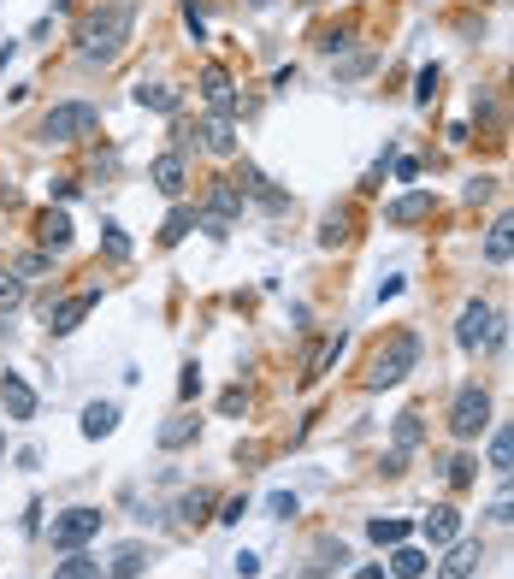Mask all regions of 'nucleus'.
I'll use <instances>...</instances> for the list:
<instances>
[{"instance_id":"27","label":"nucleus","mask_w":514,"mask_h":579,"mask_svg":"<svg viewBox=\"0 0 514 579\" xmlns=\"http://www.w3.org/2000/svg\"><path fill=\"white\" fill-rule=\"evenodd\" d=\"M12 308H24V278L6 266V272H0V314H12Z\"/></svg>"},{"instance_id":"28","label":"nucleus","mask_w":514,"mask_h":579,"mask_svg":"<svg viewBox=\"0 0 514 579\" xmlns=\"http://www.w3.org/2000/svg\"><path fill=\"white\" fill-rule=\"evenodd\" d=\"M479 562H485V550H479V544H455V556L444 562V574H473Z\"/></svg>"},{"instance_id":"37","label":"nucleus","mask_w":514,"mask_h":579,"mask_svg":"<svg viewBox=\"0 0 514 579\" xmlns=\"http://www.w3.org/2000/svg\"><path fill=\"white\" fill-rule=\"evenodd\" d=\"M195 390H201V367H195V361H184V379H178V396L190 402Z\"/></svg>"},{"instance_id":"14","label":"nucleus","mask_w":514,"mask_h":579,"mask_svg":"<svg viewBox=\"0 0 514 579\" xmlns=\"http://www.w3.org/2000/svg\"><path fill=\"white\" fill-rule=\"evenodd\" d=\"M432 207H438L432 190H414V195H396V201L385 207V219L390 225H420V219H432Z\"/></svg>"},{"instance_id":"18","label":"nucleus","mask_w":514,"mask_h":579,"mask_svg":"<svg viewBox=\"0 0 514 579\" xmlns=\"http://www.w3.org/2000/svg\"><path fill=\"white\" fill-rule=\"evenodd\" d=\"M390 550H396V556H390V568H396L402 579H414V574H426V568H432V556H426L420 544H408V538H402V544H390Z\"/></svg>"},{"instance_id":"3","label":"nucleus","mask_w":514,"mask_h":579,"mask_svg":"<svg viewBox=\"0 0 514 579\" xmlns=\"http://www.w3.org/2000/svg\"><path fill=\"white\" fill-rule=\"evenodd\" d=\"M95 125H101L95 101H60L42 119V142H83V136H95Z\"/></svg>"},{"instance_id":"39","label":"nucleus","mask_w":514,"mask_h":579,"mask_svg":"<svg viewBox=\"0 0 514 579\" xmlns=\"http://www.w3.org/2000/svg\"><path fill=\"white\" fill-rule=\"evenodd\" d=\"M243 515H249V497H231V503H225V515H219V520H225V526H237Z\"/></svg>"},{"instance_id":"12","label":"nucleus","mask_w":514,"mask_h":579,"mask_svg":"<svg viewBox=\"0 0 514 579\" xmlns=\"http://www.w3.org/2000/svg\"><path fill=\"white\" fill-rule=\"evenodd\" d=\"M0 414H6V420H18V426H24V420H36V390L24 385L18 373H0Z\"/></svg>"},{"instance_id":"6","label":"nucleus","mask_w":514,"mask_h":579,"mask_svg":"<svg viewBox=\"0 0 514 579\" xmlns=\"http://www.w3.org/2000/svg\"><path fill=\"white\" fill-rule=\"evenodd\" d=\"M509 331H503V320L485 308V302H467L461 308V325H455V343L467 349V355H479V349H491V343H503Z\"/></svg>"},{"instance_id":"11","label":"nucleus","mask_w":514,"mask_h":579,"mask_svg":"<svg viewBox=\"0 0 514 579\" xmlns=\"http://www.w3.org/2000/svg\"><path fill=\"white\" fill-rule=\"evenodd\" d=\"M195 136H201V148H207L213 160H237V125H231V113L201 119V125H195Z\"/></svg>"},{"instance_id":"24","label":"nucleus","mask_w":514,"mask_h":579,"mask_svg":"<svg viewBox=\"0 0 514 579\" xmlns=\"http://www.w3.org/2000/svg\"><path fill=\"white\" fill-rule=\"evenodd\" d=\"M12 272H18L24 284H30V278H42V272H54V249H30V255H18Z\"/></svg>"},{"instance_id":"41","label":"nucleus","mask_w":514,"mask_h":579,"mask_svg":"<svg viewBox=\"0 0 514 579\" xmlns=\"http://www.w3.org/2000/svg\"><path fill=\"white\" fill-rule=\"evenodd\" d=\"M249 6H272V0H249Z\"/></svg>"},{"instance_id":"43","label":"nucleus","mask_w":514,"mask_h":579,"mask_svg":"<svg viewBox=\"0 0 514 579\" xmlns=\"http://www.w3.org/2000/svg\"><path fill=\"white\" fill-rule=\"evenodd\" d=\"M485 6H497V0H485Z\"/></svg>"},{"instance_id":"36","label":"nucleus","mask_w":514,"mask_h":579,"mask_svg":"<svg viewBox=\"0 0 514 579\" xmlns=\"http://www.w3.org/2000/svg\"><path fill=\"white\" fill-rule=\"evenodd\" d=\"M142 568H148L142 550H119V562H113V574H142Z\"/></svg>"},{"instance_id":"33","label":"nucleus","mask_w":514,"mask_h":579,"mask_svg":"<svg viewBox=\"0 0 514 579\" xmlns=\"http://www.w3.org/2000/svg\"><path fill=\"white\" fill-rule=\"evenodd\" d=\"M101 249H107L113 260H130V237L119 231V225H101Z\"/></svg>"},{"instance_id":"9","label":"nucleus","mask_w":514,"mask_h":579,"mask_svg":"<svg viewBox=\"0 0 514 579\" xmlns=\"http://www.w3.org/2000/svg\"><path fill=\"white\" fill-rule=\"evenodd\" d=\"M148 178H154V190H160V195H172V201H178V195L190 190V160H184V148H166V154L154 160V172H148Z\"/></svg>"},{"instance_id":"32","label":"nucleus","mask_w":514,"mask_h":579,"mask_svg":"<svg viewBox=\"0 0 514 579\" xmlns=\"http://www.w3.org/2000/svg\"><path fill=\"white\" fill-rule=\"evenodd\" d=\"M343 237H349V219H343V213H325V225H320V249H337Z\"/></svg>"},{"instance_id":"2","label":"nucleus","mask_w":514,"mask_h":579,"mask_svg":"<svg viewBox=\"0 0 514 579\" xmlns=\"http://www.w3.org/2000/svg\"><path fill=\"white\" fill-rule=\"evenodd\" d=\"M414 361H420V337H414V331H396L385 349H373V361H367V379H361V385H367V390L402 385V379L414 373Z\"/></svg>"},{"instance_id":"7","label":"nucleus","mask_w":514,"mask_h":579,"mask_svg":"<svg viewBox=\"0 0 514 579\" xmlns=\"http://www.w3.org/2000/svg\"><path fill=\"white\" fill-rule=\"evenodd\" d=\"M101 520H107L101 509H65V515L48 526V544H54V550H77V544H89V538L101 532Z\"/></svg>"},{"instance_id":"29","label":"nucleus","mask_w":514,"mask_h":579,"mask_svg":"<svg viewBox=\"0 0 514 579\" xmlns=\"http://www.w3.org/2000/svg\"><path fill=\"white\" fill-rule=\"evenodd\" d=\"M438 83H444V71H438V65H426V71L414 77V101H420V107H432V101H438Z\"/></svg>"},{"instance_id":"22","label":"nucleus","mask_w":514,"mask_h":579,"mask_svg":"<svg viewBox=\"0 0 514 579\" xmlns=\"http://www.w3.org/2000/svg\"><path fill=\"white\" fill-rule=\"evenodd\" d=\"M367 538H373V544H402V538H414V526H408V520H367Z\"/></svg>"},{"instance_id":"10","label":"nucleus","mask_w":514,"mask_h":579,"mask_svg":"<svg viewBox=\"0 0 514 579\" xmlns=\"http://www.w3.org/2000/svg\"><path fill=\"white\" fill-rule=\"evenodd\" d=\"M195 89H201V101H207L213 113H231V107H237V83H231V71H225V65H201Z\"/></svg>"},{"instance_id":"19","label":"nucleus","mask_w":514,"mask_h":579,"mask_svg":"<svg viewBox=\"0 0 514 579\" xmlns=\"http://www.w3.org/2000/svg\"><path fill=\"white\" fill-rule=\"evenodd\" d=\"M190 231H195V207H184V201H178V207H172V219L160 225V243H166V249H178Z\"/></svg>"},{"instance_id":"26","label":"nucleus","mask_w":514,"mask_h":579,"mask_svg":"<svg viewBox=\"0 0 514 579\" xmlns=\"http://www.w3.org/2000/svg\"><path fill=\"white\" fill-rule=\"evenodd\" d=\"M444 479H450V491H467V485L479 479V461H473V455H455L450 467H444Z\"/></svg>"},{"instance_id":"30","label":"nucleus","mask_w":514,"mask_h":579,"mask_svg":"<svg viewBox=\"0 0 514 579\" xmlns=\"http://www.w3.org/2000/svg\"><path fill=\"white\" fill-rule=\"evenodd\" d=\"M420 438H426V426H420V414H402V420H396V450H414Z\"/></svg>"},{"instance_id":"42","label":"nucleus","mask_w":514,"mask_h":579,"mask_svg":"<svg viewBox=\"0 0 514 579\" xmlns=\"http://www.w3.org/2000/svg\"><path fill=\"white\" fill-rule=\"evenodd\" d=\"M302 6H320V0H302Z\"/></svg>"},{"instance_id":"35","label":"nucleus","mask_w":514,"mask_h":579,"mask_svg":"<svg viewBox=\"0 0 514 579\" xmlns=\"http://www.w3.org/2000/svg\"><path fill=\"white\" fill-rule=\"evenodd\" d=\"M373 65H379V60H373V54H355V60H349V65H337V83H355V77H367Z\"/></svg>"},{"instance_id":"23","label":"nucleus","mask_w":514,"mask_h":579,"mask_svg":"<svg viewBox=\"0 0 514 579\" xmlns=\"http://www.w3.org/2000/svg\"><path fill=\"white\" fill-rule=\"evenodd\" d=\"M349 42H355V18H343V24H331V30H320V42H314V48H320V54H343Z\"/></svg>"},{"instance_id":"1","label":"nucleus","mask_w":514,"mask_h":579,"mask_svg":"<svg viewBox=\"0 0 514 579\" xmlns=\"http://www.w3.org/2000/svg\"><path fill=\"white\" fill-rule=\"evenodd\" d=\"M130 30H136V6L130 0H107V6H95L89 18H83V30H77V60L83 65H107L119 60V48L130 42Z\"/></svg>"},{"instance_id":"13","label":"nucleus","mask_w":514,"mask_h":579,"mask_svg":"<svg viewBox=\"0 0 514 579\" xmlns=\"http://www.w3.org/2000/svg\"><path fill=\"white\" fill-rule=\"evenodd\" d=\"M420 538H426L432 550H444V544H455V538H461V509H455V503H438L432 515L420 520Z\"/></svg>"},{"instance_id":"34","label":"nucleus","mask_w":514,"mask_h":579,"mask_svg":"<svg viewBox=\"0 0 514 579\" xmlns=\"http://www.w3.org/2000/svg\"><path fill=\"white\" fill-rule=\"evenodd\" d=\"M207 509H213V497H207V491H190V497L178 503V515H184V520H207Z\"/></svg>"},{"instance_id":"21","label":"nucleus","mask_w":514,"mask_h":579,"mask_svg":"<svg viewBox=\"0 0 514 579\" xmlns=\"http://www.w3.org/2000/svg\"><path fill=\"white\" fill-rule=\"evenodd\" d=\"M54 574L60 579H89V574H101V562L77 544V550H65V562H54Z\"/></svg>"},{"instance_id":"20","label":"nucleus","mask_w":514,"mask_h":579,"mask_svg":"<svg viewBox=\"0 0 514 579\" xmlns=\"http://www.w3.org/2000/svg\"><path fill=\"white\" fill-rule=\"evenodd\" d=\"M136 101L154 107V113H178V89L172 83H136Z\"/></svg>"},{"instance_id":"25","label":"nucleus","mask_w":514,"mask_h":579,"mask_svg":"<svg viewBox=\"0 0 514 579\" xmlns=\"http://www.w3.org/2000/svg\"><path fill=\"white\" fill-rule=\"evenodd\" d=\"M485 260H491V266H509V219L491 225V237H485Z\"/></svg>"},{"instance_id":"15","label":"nucleus","mask_w":514,"mask_h":579,"mask_svg":"<svg viewBox=\"0 0 514 579\" xmlns=\"http://www.w3.org/2000/svg\"><path fill=\"white\" fill-rule=\"evenodd\" d=\"M195 438H201V420H195V414H172V420L160 426V450H190Z\"/></svg>"},{"instance_id":"4","label":"nucleus","mask_w":514,"mask_h":579,"mask_svg":"<svg viewBox=\"0 0 514 579\" xmlns=\"http://www.w3.org/2000/svg\"><path fill=\"white\" fill-rule=\"evenodd\" d=\"M485 426H491V396H485V385H461L450 402V438L473 444Z\"/></svg>"},{"instance_id":"16","label":"nucleus","mask_w":514,"mask_h":579,"mask_svg":"<svg viewBox=\"0 0 514 579\" xmlns=\"http://www.w3.org/2000/svg\"><path fill=\"white\" fill-rule=\"evenodd\" d=\"M36 237H42V249H54V255H60V249H71V219L48 207V213L36 219Z\"/></svg>"},{"instance_id":"17","label":"nucleus","mask_w":514,"mask_h":579,"mask_svg":"<svg viewBox=\"0 0 514 579\" xmlns=\"http://www.w3.org/2000/svg\"><path fill=\"white\" fill-rule=\"evenodd\" d=\"M119 426V402H89L83 408V438H107Z\"/></svg>"},{"instance_id":"31","label":"nucleus","mask_w":514,"mask_h":579,"mask_svg":"<svg viewBox=\"0 0 514 579\" xmlns=\"http://www.w3.org/2000/svg\"><path fill=\"white\" fill-rule=\"evenodd\" d=\"M491 473L509 479V426H497V438H491Z\"/></svg>"},{"instance_id":"38","label":"nucleus","mask_w":514,"mask_h":579,"mask_svg":"<svg viewBox=\"0 0 514 579\" xmlns=\"http://www.w3.org/2000/svg\"><path fill=\"white\" fill-rule=\"evenodd\" d=\"M266 509H272V515H278V520H290V515H296V497H290V491H278V497H272Z\"/></svg>"},{"instance_id":"40","label":"nucleus","mask_w":514,"mask_h":579,"mask_svg":"<svg viewBox=\"0 0 514 579\" xmlns=\"http://www.w3.org/2000/svg\"><path fill=\"white\" fill-rule=\"evenodd\" d=\"M243 402H249L243 390H225V396H219V414H243Z\"/></svg>"},{"instance_id":"5","label":"nucleus","mask_w":514,"mask_h":579,"mask_svg":"<svg viewBox=\"0 0 514 579\" xmlns=\"http://www.w3.org/2000/svg\"><path fill=\"white\" fill-rule=\"evenodd\" d=\"M243 201H249V195L237 190L231 178H219V184L207 190V207H195V225H201L207 237H225V231L237 225V213H243Z\"/></svg>"},{"instance_id":"8","label":"nucleus","mask_w":514,"mask_h":579,"mask_svg":"<svg viewBox=\"0 0 514 579\" xmlns=\"http://www.w3.org/2000/svg\"><path fill=\"white\" fill-rule=\"evenodd\" d=\"M95 308H101V290H77V296H65L60 308L48 314V331H54V337H71V331L89 320Z\"/></svg>"}]
</instances>
